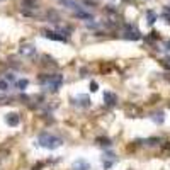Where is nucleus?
Instances as JSON below:
<instances>
[{"mask_svg": "<svg viewBox=\"0 0 170 170\" xmlns=\"http://www.w3.org/2000/svg\"><path fill=\"white\" fill-rule=\"evenodd\" d=\"M38 143L41 145L43 148H46V150H56V148H60L61 145H63V140L58 138L55 135H51V133H43V135H39Z\"/></svg>", "mask_w": 170, "mask_h": 170, "instance_id": "nucleus-1", "label": "nucleus"}, {"mask_svg": "<svg viewBox=\"0 0 170 170\" xmlns=\"http://www.w3.org/2000/svg\"><path fill=\"white\" fill-rule=\"evenodd\" d=\"M41 80H44L46 84L44 87L46 89H49V90H58L61 87V84H63V75H60V73H56V75H49V77H46V78H41Z\"/></svg>", "mask_w": 170, "mask_h": 170, "instance_id": "nucleus-2", "label": "nucleus"}, {"mask_svg": "<svg viewBox=\"0 0 170 170\" xmlns=\"http://www.w3.org/2000/svg\"><path fill=\"white\" fill-rule=\"evenodd\" d=\"M19 55H21V56H26V58L36 56V46H34V44H21Z\"/></svg>", "mask_w": 170, "mask_h": 170, "instance_id": "nucleus-3", "label": "nucleus"}, {"mask_svg": "<svg viewBox=\"0 0 170 170\" xmlns=\"http://www.w3.org/2000/svg\"><path fill=\"white\" fill-rule=\"evenodd\" d=\"M71 168L73 170H90V163L87 160H84V158H78V160L73 162Z\"/></svg>", "mask_w": 170, "mask_h": 170, "instance_id": "nucleus-4", "label": "nucleus"}, {"mask_svg": "<svg viewBox=\"0 0 170 170\" xmlns=\"http://www.w3.org/2000/svg\"><path fill=\"white\" fill-rule=\"evenodd\" d=\"M122 38H124V39H131V41H136V39L141 38V34H140L136 29H126V31L122 32Z\"/></svg>", "mask_w": 170, "mask_h": 170, "instance_id": "nucleus-5", "label": "nucleus"}, {"mask_svg": "<svg viewBox=\"0 0 170 170\" xmlns=\"http://www.w3.org/2000/svg\"><path fill=\"white\" fill-rule=\"evenodd\" d=\"M75 17H78V19H85V21H92L94 19V14L92 12H87V10H84L80 7V9L75 10Z\"/></svg>", "mask_w": 170, "mask_h": 170, "instance_id": "nucleus-6", "label": "nucleus"}, {"mask_svg": "<svg viewBox=\"0 0 170 170\" xmlns=\"http://www.w3.org/2000/svg\"><path fill=\"white\" fill-rule=\"evenodd\" d=\"M5 122L9 126H17L21 122V117H19V114H16V113H10V114H7L5 116Z\"/></svg>", "mask_w": 170, "mask_h": 170, "instance_id": "nucleus-7", "label": "nucleus"}, {"mask_svg": "<svg viewBox=\"0 0 170 170\" xmlns=\"http://www.w3.org/2000/svg\"><path fill=\"white\" fill-rule=\"evenodd\" d=\"M73 102L77 106H82V107H89L90 106V97L89 95H77L73 99Z\"/></svg>", "mask_w": 170, "mask_h": 170, "instance_id": "nucleus-8", "label": "nucleus"}, {"mask_svg": "<svg viewBox=\"0 0 170 170\" xmlns=\"http://www.w3.org/2000/svg\"><path fill=\"white\" fill-rule=\"evenodd\" d=\"M104 102H106L107 106H116V104H117V95L113 92H104Z\"/></svg>", "mask_w": 170, "mask_h": 170, "instance_id": "nucleus-9", "label": "nucleus"}, {"mask_svg": "<svg viewBox=\"0 0 170 170\" xmlns=\"http://www.w3.org/2000/svg\"><path fill=\"white\" fill-rule=\"evenodd\" d=\"M44 36L49 39H53V41H67V36H61L60 32H53V31H44Z\"/></svg>", "mask_w": 170, "mask_h": 170, "instance_id": "nucleus-10", "label": "nucleus"}, {"mask_svg": "<svg viewBox=\"0 0 170 170\" xmlns=\"http://www.w3.org/2000/svg\"><path fill=\"white\" fill-rule=\"evenodd\" d=\"M102 162H104V168H111V167H113V163L116 162V155L106 153V155L102 157Z\"/></svg>", "mask_w": 170, "mask_h": 170, "instance_id": "nucleus-11", "label": "nucleus"}, {"mask_svg": "<svg viewBox=\"0 0 170 170\" xmlns=\"http://www.w3.org/2000/svg\"><path fill=\"white\" fill-rule=\"evenodd\" d=\"M151 121L157 122V124H162V122L165 121V114H163V113H155V114H151Z\"/></svg>", "mask_w": 170, "mask_h": 170, "instance_id": "nucleus-12", "label": "nucleus"}, {"mask_svg": "<svg viewBox=\"0 0 170 170\" xmlns=\"http://www.w3.org/2000/svg\"><path fill=\"white\" fill-rule=\"evenodd\" d=\"M155 21H157V12H153V10H148L146 12V22L150 24H155Z\"/></svg>", "mask_w": 170, "mask_h": 170, "instance_id": "nucleus-13", "label": "nucleus"}, {"mask_svg": "<svg viewBox=\"0 0 170 170\" xmlns=\"http://www.w3.org/2000/svg\"><path fill=\"white\" fill-rule=\"evenodd\" d=\"M16 85H17V89H19V90H26V87L29 85V82L26 80V78H22V80H17Z\"/></svg>", "mask_w": 170, "mask_h": 170, "instance_id": "nucleus-14", "label": "nucleus"}, {"mask_svg": "<svg viewBox=\"0 0 170 170\" xmlns=\"http://www.w3.org/2000/svg\"><path fill=\"white\" fill-rule=\"evenodd\" d=\"M10 89V84H9V80H0V92H7V90Z\"/></svg>", "mask_w": 170, "mask_h": 170, "instance_id": "nucleus-15", "label": "nucleus"}, {"mask_svg": "<svg viewBox=\"0 0 170 170\" xmlns=\"http://www.w3.org/2000/svg\"><path fill=\"white\" fill-rule=\"evenodd\" d=\"M90 90H92V92H97V90H99V84H97V82H90Z\"/></svg>", "mask_w": 170, "mask_h": 170, "instance_id": "nucleus-16", "label": "nucleus"}, {"mask_svg": "<svg viewBox=\"0 0 170 170\" xmlns=\"http://www.w3.org/2000/svg\"><path fill=\"white\" fill-rule=\"evenodd\" d=\"M99 145H104V146H109L111 141L107 138H99Z\"/></svg>", "mask_w": 170, "mask_h": 170, "instance_id": "nucleus-17", "label": "nucleus"}, {"mask_svg": "<svg viewBox=\"0 0 170 170\" xmlns=\"http://www.w3.org/2000/svg\"><path fill=\"white\" fill-rule=\"evenodd\" d=\"M5 80H9V82L14 80V75H12V73H7V75H5Z\"/></svg>", "mask_w": 170, "mask_h": 170, "instance_id": "nucleus-18", "label": "nucleus"}, {"mask_svg": "<svg viewBox=\"0 0 170 170\" xmlns=\"http://www.w3.org/2000/svg\"><path fill=\"white\" fill-rule=\"evenodd\" d=\"M165 49H170V39H167V41H165Z\"/></svg>", "mask_w": 170, "mask_h": 170, "instance_id": "nucleus-19", "label": "nucleus"}, {"mask_svg": "<svg viewBox=\"0 0 170 170\" xmlns=\"http://www.w3.org/2000/svg\"><path fill=\"white\" fill-rule=\"evenodd\" d=\"M167 9H168V10H170V7H167Z\"/></svg>", "mask_w": 170, "mask_h": 170, "instance_id": "nucleus-20", "label": "nucleus"}, {"mask_svg": "<svg viewBox=\"0 0 170 170\" xmlns=\"http://www.w3.org/2000/svg\"><path fill=\"white\" fill-rule=\"evenodd\" d=\"M0 2H2V0H0Z\"/></svg>", "mask_w": 170, "mask_h": 170, "instance_id": "nucleus-21", "label": "nucleus"}]
</instances>
